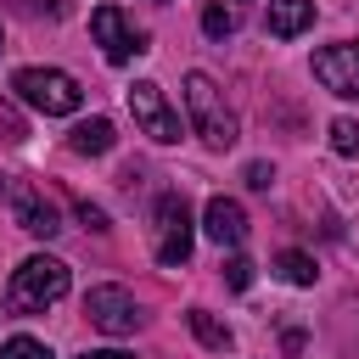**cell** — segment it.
I'll use <instances>...</instances> for the list:
<instances>
[{
  "instance_id": "obj_1",
  "label": "cell",
  "mask_w": 359,
  "mask_h": 359,
  "mask_svg": "<svg viewBox=\"0 0 359 359\" xmlns=\"http://www.w3.org/2000/svg\"><path fill=\"white\" fill-rule=\"evenodd\" d=\"M67 297V264L50 258V252H34L11 269V286H6V314H45L50 303Z\"/></svg>"
},
{
  "instance_id": "obj_18",
  "label": "cell",
  "mask_w": 359,
  "mask_h": 359,
  "mask_svg": "<svg viewBox=\"0 0 359 359\" xmlns=\"http://www.w3.org/2000/svg\"><path fill=\"white\" fill-rule=\"evenodd\" d=\"M224 280H230L236 292H247V286H252V258H241V252H230V258H224Z\"/></svg>"
},
{
  "instance_id": "obj_12",
  "label": "cell",
  "mask_w": 359,
  "mask_h": 359,
  "mask_svg": "<svg viewBox=\"0 0 359 359\" xmlns=\"http://www.w3.org/2000/svg\"><path fill=\"white\" fill-rule=\"evenodd\" d=\"M112 140H118L112 118H84V123H73V135H67V146H73L79 157H107Z\"/></svg>"
},
{
  "instance_id": "obj_16",
  "label": "cell",
  "mask_w": 359,
  "mask_h": 359,
  "mask_svg": "<svg viewBox=\"0 0 359 359\" xmlns=\"http://www.w3.org/2000/svg\"><path fill=\"white\" fill-rule=\"evenodd\" d=\"M331 151L359 157V118H331Z\"/></svg>"
},
{
  "instance_id": "obj_11",
  "label": "cell",
  "mask_w": 359,
  "mask_h": 359,
  "mask_svg": "<svg viewBox=\"0 0 359 359\" xmlns=\"http://www.w3.org/2000/svg\"><path fill=\"white\" fill-rule=\"evenodd\" d=\"M309 22H314V0H269V11H264V28L275 39H297Z\"/></svg>"
},
{
  "instance_id": "obj_5",
  "label": "cell",
  "mask_w": 359,
  "mask_h": 359,
  "mask_svg": "<svg viewBox=\"0 0 359 359\" xmlns=\"http://www.w3.org/2000/svg\"><path fill=\"white\" fill-rule=\"evenodd\" d=\"M129 112H135L140 135H151L157 146H174L180 140V112L168 107V95H163L157 79H135L129 84Z\"/></svg>"
},
{
  "instance_id": "obj_2",
  "label": "cell",
  "mask_w": 359,
  "mask_h": 359,
  "mask_svg": "<svg viewBox=\"0 0 359 359\" xmlns=\"http://www.w3.org/2000/svg\"><path fill=\"white\" fill-rule=\"evenodd\" d=\"M185 118H191V135L208 151H230L236 146V112L224 107V90L208 73H185Z\"/></svg>"
},
{
  "instance_id": "obj_19",
  "label": "cell",
  "mask_w": 359,
  "mask_h": 359,
  "mask_svg": "<svg viewBox=\"0 0 359 359\" xmlns=\"http://www.w3.org/2000/svg\"><path fill=\"white\" fill-rule=\"evenodd\" d=\"M241 180H247L252 191H269V185H275V168H269V163H247V174H241Z\"/></svg>"
},
{
  "instance_id": "obj_13",
  "label": "cell",
  "mask_w": 359,
  "mask_h": 359,
  "mask_svg": "<svg viewBox=\"0 0 359 359\" xmlns=\"http://www.w3.org/2000/svg\"><path fill=\"white\" fill-rule=\"evenodd\" d=\"M185 325H191V331H196V342H202V348H213V353H230V348H236L230 325H224L219 314H208V309H191V314H185Z\"/></svg>"
},
{
  "instance_id": "obj_8",
  "label": "cell",
  "mask_w": 359,
  "mask_h": 359,
  "mask_svg": "<svg viewBox=\"0 0 359 359\" xmlns=\"http://www.w3.org/2000/svg\"><path fill=\"white\" fill-rule=\"evenodd\" d=\"M84 314H90V325L107 331V337H129V331L140 325V309H135V297H129L123 286H90Z\"/></svg>"
},
{
  "instance_id": "obj_22",
  "label": "cell",
  "mask_w": 359,
  "mask_h": 359,
  "mask_svg": "<svg viewBox=\"0 0 359 359\" xmlns=\"http://www.w3.org/2000/svg\"><path fill=\"white\" fill-rule=\"evenodd\" d=\"M0 50H6V34H0Z\"/></svg>"
},
{
  "instance_id": "obj_17",
  "label": "cell",
  "mask_w": 359,
  "mask_h": 359,
  "mask_svg": "<svg viewBox=\"0 0 359 359\" xmlns=\"http://www.w3.org/2000/svg\"><path fill=\"white\" fill-rule=\"evenodd\" d=\"M0 359H50V348L34 337H11V342H0Z\"/></svg>"
},
{
  "instance_id": "obj_3",
  "label": "cell",
  "mask_w": 359,
  "mask_h": 359,
  "mask_svg": "<svg viewBox=\"0 0 359 359\" xmlns=\"http://www.w3.org/2000/svg\"><path fill=\"white\" fill-rule=\"evenodd\" d=\"M11 90H17V101H28V107L45 112V118H67V112H79V101H84L79 79L62 73V67H17V73H11Z\"/></svg>"
},
{
  "instance_id": "obj_15",
  "label": "cell",
  "mask_w": 359,
  "mask_h": 359,
  "mask_svg": "<svg viewBox=\"0 0 359 359\" xmlns=\"http://www.w3.org/2000/svg\"><path fill=\"white\" fill-rule=\"evenodd\" d=\"M202 34H208V39H230V34H236V11L219 6V0L202 6Z\"/></svg>"
},
{
  "instance_id": "obj_7",
  "label": "cell",
  "mask_w": 359,
  "mask_h": 359,
  "mask_svg": "<svg viewBox=\"0 0 359 359\" xmlns=\"http://www.w3.org/2000/svg\"><path fill=\"white\" fill-rule=\"evenodd\" d=\"M314 79H320V90H331L342 101H359V39L314 50Z\"/></svg>"
},
{
  "instance_id": "obj_21",
  "label": "cell",
  "mask_w": 359,
  "mask_h": 359,
  "mask_svg": "<svg viewBox=\"0 0 359 359\" xmlns=\"http://www.w3.org/2000/svg\"><path fill=\"white\" fill-rule=\"evenodd\" d=\"M79 359H135V353H123V348H95V353H79Z\"/></svg>"
},
{
  "instance_id": "obj_10",
  "label": "cell",
  "mask_w": 359,
  "mask_h": 359,
  "mask_svg": "<svg viewBox=\"0 0 359 359\" xmlns=\"http://www.w3.org/2000/svg\"><path fill=\"white\" fill-rule=\"evenodd\" d=\"M202 230H208L219 247L236 252V247L247 241V213H241V202H236V196H213V202L202 208Z\"/></svg>"
},
{
  "instance_id": "obj_14",
  "label": "cell",
  "mask_w": 359,
  "mask_h": 359,
  "mask_svg": "<svg viewBox=\"0 0 359 359\" xmlns=\"http://www.w3.org/2000/svg\"><path fill=\"white\" fill-rule=\"evenodd\" d=\"M269 269H275L286 286H314V275H320V269H314V258H309V252H297V247L275 252V264H269Z\"/></svg>"
},
{
  "instance_id": "obj_6",
  "label": "cell",
  "mask_w": 359,
  "mask_h": 359,
  "mask_svg": "<svg viewBox=\"0 0 359 359\" xmlns=\"http://www.w3.org/2000/svg\"><path fill=\"white\" fill-rule=\"evenodd\" d=\"M90 34H95V45H101V56H107L112 67H123V62H135V56L146 50V34L129 28V17H123L118 6H95V11H90Z\"/></svg>"
},
{
  "instance_id": "obj_9",
  "label": "cell",
  "mask_w": 359,
  "mask_h": 359,
  "mask_svg": "<svg viewBox=\"0 0 359 359\" xmlns=\"http://www.w3.org/2000/svg\"><path fill=\"white\" fill-rule=\"evenodd\" d=\"M11 213H17V224H22L28 236H39V241H50V236L62 230L56 202H45V196H39V191H28V185H11Z\"/></svg>"
},
{
  "instance_id": "obj_4",
  "label": "cell",
  "mask_w": 359,
  "mask_h": 359,
  "mask_svg": "<svg viewBox=\"0 0 359 359\" xmlns=\"http://www.w3.org/2000/svg\"><path fill=\"white\" fill-rule=\"evenodd\" d=\"M191 241H196V230H191L185 196H180V191L157 196V208H151V252H157V264L180 269V264L191 258Z\"/></svg>"
},
{
  "instance_id": "obj_20",
  "label": "cell",
  "mask_w": 359,
  "mask_h": 359,
  "mask_svg": "<svg viewBox=\"0 0 359 359\" xmlns=\"http://www.w3.org/2000/svg\"><path fill=\"white\" fill-rule=\"evenodd\" d=\"M79 219H84L90 230H107V213H101V208H90V202H79Z\"/></svg>"
}]
</instances>
